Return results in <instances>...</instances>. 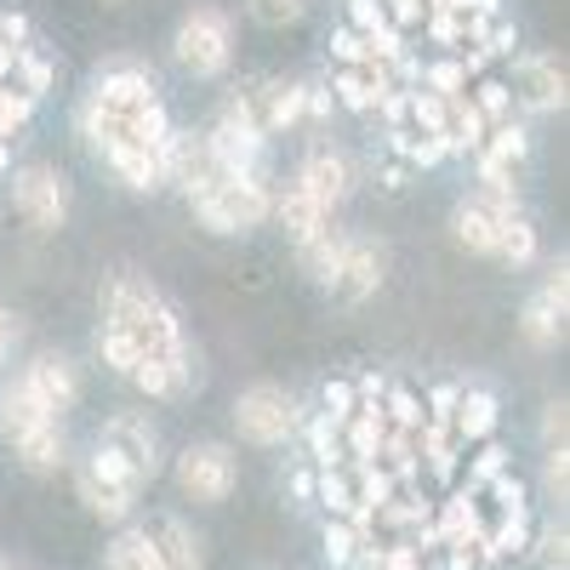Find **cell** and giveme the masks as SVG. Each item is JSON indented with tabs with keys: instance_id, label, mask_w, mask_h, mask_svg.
<instances>
[{
	"instance_id": "obj_1",
	"label": "cell",
	"mask_w": 570,
	"mask_h": 570,
	"mask_svg": "<svg viewBox=\"0 0 570 570\" xmlns=\"http://www.w3.org/2000/svg\"><path fill=\"white\" fill-rule=\"evenodd\" d=\"M98 354L109 371L131 376L142 365H166V360H183L195 354L183 343V325H177V308L155 292L142 274H115L104 285V331H98Z\"/></svg>"
},
{
	"instance_id": "obj_2",
	"label": "cell",
	"mask_w": 570,
	"mask_h": 570,
	"mask_svg": "<svg viewBox=\"0 0 570 570\" xmlns=\"http://www.w3.org/2000/svg\"><path fill=\"white\" fill-rule=\"evenodd\" d=\"M80 131L98 142L104 160L120 155V149H142V142H166L171 137V120L160 109L155 75L137 69V63L104 69L98 86H91L86 104H80Z\"/></svg>"
},
{
	"instance_id": "obj_3",
	"label": "cell",
	"mask_w": 570,
	"mask_h": 570,
	"mask_svg": "<svg viewBox=\"0 0 570 570\" xmlns=\"http://www.w3.org/2000/svg\"><path fill=\"white\" fill-rule=\"evenodd\" d=\"M200 212V223L212 228V234H240V228H257V223H268V206H274V195H268V177L257 171V177H234V171H217L195 200H188Z\"/></svg>"
},
{
	"instance_id": "obj_4",
	"label": "cell",
	"mask_w": 570,
	"mask_h": 570,
	"mask_svg": "<svg viewBox=\"0 0 570 570\" xmlns=\"http://www.w3.org/2000/svg\"><path fill=\"white\" fill-rule=\"evenodd\" d=\"M171 46H177V63L195 75V80H217L228 69V58H234V23L217 7H195V12L177 23V40Z\"/></svg>"
},
{
	"instance_id": "obj_5",
	"label": "cell",
	"mask_w": 570,
	"mask_h": 570,
	"mask_svg": "<svg viewBox=\"0 0 570 570\" xmlns=\"http://www.w3.org/2000/svg\"><path fill=\"white\" fill-rule=\"evenodd\" d=\"M75 491H80V502L98 513V519H131V508H137V497H142V485H137V473L131 468H120L104 445H91V456L75 468Z\"/></svg>"
},
{
	"instance_id": "obj_6",
	"label": "cell",
	"mask_w": 570,
	"mask_h": 570,
	"mask_svg": "<svg viewBox=\"0 0 570 570\" xmlns=\"http://www.w3.org/2000/svg\"><path fill=\"white\" fill-rule=\"evenodd\" d=\"M234 428H240V440L274 451V445H285L303 428V411L279 383H252L240 400H234Z\"/></svg>"
},
{
	"instance_id": "obj_7",
	"label": "cell",
	"mask_w": 570,
	"mask_h": 570,
	"mask_svg": "<svg viewBox=\"0 0 570 570\" xmlns=\"http://www.w3.org/2000/svg\"><path fill=\"white\" fill-rule=\"evenodd\" d=\"M177 491L188 497V502H223L228 491H234V480H240V462H234V451L228 445H217V440H200V445H188V451H177Z\"/></svg>"
},
{
	"instance_id": "obj_8",
	"label": "cell",
	"mask_w": 570,
	"mask_h": 570,
	"mask_svg": "<svg viewBox=\"0 0 570 570\" xmlns=\"http://www.w3.org/2000/svg\"><path fill=\"white\" fill-rule=\"evenodd\" d=\"M206 149H212V160H217V171H234V177H257L263 171V149H268V137L252 126V115L240 109V104H223V115H217V126L206 131Z\"/></svg>"
},
{
	"instance_id": "obj_9",
	"label": "cell",
	"mask_w": 570,
	"mask_h": 570,
	"mask_svg": "<svg viewBox=\"0 0 570 570\" xmlns=\"http://www.w3.org/2000/svg\"><path fill=\"white\" fill-rule=\"evenodd\" d=\"M12 206L29 228H63L69 217V183L58 166H23L12 171Z\"/></svg>"
},
{
	"instance_id": "obj_10",
	"label": "cell",
	"mask_w": 570,
	"mask_h": 570,
	"mask_svg": "<svg viewBox=\"0 0 570 570\" xmlns=\"http://www.w3.org/2000/svg\"><path fill=\"white\" fill-rule=\"evenodd\" d=\"M98 445L120 462V468H131L137 473V485H149L155 473H160V434L149 428V416H109L104 422V434H98Z\"/></svg>"
},
{
	"instance_id": "obj_11",
	"label": "cell",
	"mask_w": 570,
	"mask_h": 570,
	"mask_svg": "<svg viewBox=\"0 0 570 570\" xmlns=\"http://www.w3.org/2000/svg\"><path fill=\"white\" fill-rule=\"evenodd\" d=\"M18 383L35 394V405L52 416V422H63V416L75 411V400H80V371H75L69 354H35V360L23 365Z\"/></svg>"
},
{
	"instance_id": "obj_12",
	"label": "cell",
	"mask_w": 570,
	"mask_h": 570,
	"mask_svg": "<svg viewBox=\"0 0 570 570\" xmlns=\"http://www.w3.org/2000/svg\"><path fill=\"white\" fill-rule=\"evenodd\" d=\"M564 314H570V274H564V263H553L542 292L519 308V331H525L531 348H559L564 343Z\"/></svg>"
},
{
	"instance_id": "obj_13",
	"label": "cell",
	"mask_w": 570,
	"mask_h": 570,
	"mask_svg": "<svg viewBox=\"0 0 570 570\" xmlns=\"http://www.w3.org/2000/svg\"><path fill=\"white\" fill-rule=\"evenodd\" d=\"M513 104H525V109H537V115H553V109H564V63L559 58H548V52H525L513 63Z\"/></svg>"
},
{
	"instance_id": "obj_14",
	"label": "cell",
	"mask_w": 570,
	"mask_h": 570,
	"mask_svg": "<svg viewBox=\"0 0 570 570\" xmlns=\"http://www.w3.org/2000/svg\"><path fill=\"white\" fill-rule=\"evenodd\" d=\"M508 212H519V200H513V195H480V200H462V206L451 212L456 246L491 257V252H497V228H502V217H508Z\"/></svg>"
},
{
	"instance_id": "obj_15",
	"label": "cell",
	"mask_w": 570,
	"mask_h": 570,
	"mask_svg": "<svg viewBox=\"0 0 570 570\" xmlns=\"http://www.w3.org/2000/svg\"><path fill=\"white\" fill-rule=\"evenodd\" d=\"M297 183L308 188V195L320 200V212L331 217V212H337V206L348 200V188H354V166H348V155H343V149L320 142V149H308V160H303Z\"/></svg>"
},
{
	"instance_id": "obj_16",
	"label": "cell",
	"mask_w": 570,
	"mask_h": 570,
	"mask_svg": "<svg viewBox=\"0 0 570 570\" xmlns=\"http://www.w3.org/2000/svg\"><path fill=\"white\" fill-rule=\"evenodd\" d=\"M383 274H389L383 240H365V234H354V240L343 246V268H337V285H331V292L348 297V303H360V297H371L376 285H383Z\"/></svg>"
},
{
	"instance_id": "obj_17",
	"label": "cell",
	"mask_w": 570,
	"mask_h": 570,
	"mask_svg": "<svg viewBox=\"0 0 570 570\" xmlns=\"http://www.w3.org/2000/svg\"><path fill=\"white\" fill-rule=\"evenodd\" d=\"M142 537H149L160 570H200V564H206V542L188 531L183 519H171V513L149 519V525H142Z\"/></svg>"
},
{
	"instance_id": "obj_18",
	"label": "cell",
	"mask_w": 570,
	"mask_h": 570,
	"mask_svg": "<svg viewBox=\"0 0 570 570\" xmlns=\"http://www.w3.org/2000/svg\"><path fill=\"white\" fill-rule=\"evenodd\" d=\"M268 217H274V223L285 228V240H292V246H308V240H314V234H320V228L331 223V217L320 212V200L308 195V188H303L297 177H292V183H285V188H279V195H274V206H268Z\"/></svg>"
},
{
	"instance_id": "obj_19",
	"label": "cell",
	"mask_w": 570,
	"mask_h": 570,
	"mask_svg": "<svg viewBox=\"0 0 570 570\" xmlns=\"http://www.w3.org/2000/svg\"><path fill=\"white\" fill-rule=\"evenodd\" d=\"M331 91H337V104L354 109V115H371V109H383L389 91H411L389 75V63H376V69H337V80H331Z\"/></svg>"
},
{
	"instance_id": "obj_20",
	"label": "cell",
	"mask_w": 570,
	"mask_h": 570,
	"mask_svg": "<svg viewBox=\"0 0 570 570\" xmlns=\"http://www.w3.org/2000/svg\"><path fill=\"white\" fill-rule=\"evenodd\" d=\"M445 428H451L456 445H485V440L497 434V400H491L485 389H462Z\"/></svg>"
},
{
	"instance_id": "obj_21",
	"label": "cell",
	"mask_w": 570,
	"mask_h": 570,
	"mask_svg": "<svg viewBox=\"0 0 570 570\" xmlns=\"http://www.w3.org/2000/svg\"><path fill=\"white\" fill-rule=\"evenodd\" d=\"M46 422H52V416H46V411L35 405V394L12 376V383L0 389V434H7V440L18 445L23 434H35V428H46Z\"/></svg>"
},
{
	"instance_id": "obj_22",
	"label": "cell",
	"mask_w": 570,
	"mask_h": 570,
	"mask_svg": "<svg viewBox=\"0 0 570 570\" xmlns=\"http://www.w3.org/2000/svg\"><path fill=\"white\" fill-rule=\"evenodd\" d=\"M343 246H348V234H337V228H320L308 246H297V257H303V274L314 279V285H337V268H343Z\"/></svg>"
},
{
	"instance_id": "obj_23",
	"label": "cell",
	"mask_w": 570,
	"mask_h": 570,
	"mask_svg": "<svg viewBox=\"0 0 570 570\" xmlns=\"http://www.w3.org/2000/svg\"><path fill=\"white\" fill-rule=\"evenodd\" d=\"M12 451H18V462H23L29 473H58V468L69 462V456H63V451H69V445H63V422L35 428V434H23Z\"/></svg>"
},
{
	"instance_id": "obj_24",
	"label": "cell",
	"mask_w": 570,
	"mask_h": 570,
	"mask_svg": "<svg viewBox=\"0 0 570 570\" xmlns=\"http://www.w3.org/2000/svg\"><path fill=\"white\" fill-rule=\"evenodd\" d=\"M491 257L508 263V268L537 263V228H531L525 212H508V217H502V228H497V252H491Z\"/></svg>"
},
{
	"instance_id": "obj_25",
	"label": "cell",
	"mask_w": 570,
	"mask_h": 570,
	"mask_svg": "<svg viewBox=\"0 0 570 570\" xmlns=\"http://www.w3.org/2000/svg\"><path fill=\"white\" fill-rule=\"evenodd\" d=\"M104 570H160V559H155L149 537H142V525H126V531L109 542V553H104Z\"/></svg>"
},
{
	"instance_id": "obj_26",
	"label": "cell",
	"mask_w": 570,
	"mask_h": 570,
	"mask_svg": "<svg viewBox=\"0 0 570 570\" xmlns=\"http://www.w3.org/2000/svg\"><path fill=\"white\" fill-rule=\"evenodd\" d=\"M360 553H365V542H360L354 519H325V559H331V570H348Z\"/></svg>"
},
{
	"instance_id": "obj_27",
	"label": "cell",
	"mask_w": 570,
	"mask_h": 570,
	"mask_svg": "<svg viewBox=\"0 0 570 570\" xmlns=\"http://www.w3.org/2000/svg\"><path fill=\"white\" fill-rule=\"evenodd\" d=\"M468 104L480 109L485 131H491V126H502V120H513V91H508V80H480V86L468 91Z\"/></svg>"
},
{
	"instance_id": "obj_28",
	"label": "cell",
	"mask_w": 570,
	"mask_h": 570,
	"mask_svg": "<svg viewBox=\"0 0 570 570\" xmlns=\"http://www.w3.org/2000/svg\"><path fill=\"white\" fill-rule=\"evenodd\" d=\"M394 155L411 160V166H440V160H445V142H440V137H422V131H411V126H394Z\"/></svg>"
},
{
	"instance_id": "obj_29",
	"label": "cell",
	"mask_w": 570,
	"mask_h": 570,
	"mask_svg": "<svg viewBox=\"0 0 570 570\" xmlns=\"http://www.w3.org/2000/svg\"><path fill=\"white\" fill-rule=\"evenodd\" d=\"M468 69H462V58H445V63H428L422 69V91H434V98H462L468 91Z\"/></svg>"
},
{
	"instance_id": "obj_30",
	"label": "cell",
	"mask_w": 570,
	"mask_h": 570,
	"mask_svg": "<svg viewBox=\"0 0 570 570\" xmlns=\"http://www.w3.org/2000/svg\"><path fill=\"white\" fill-rule=\"evenodd\" d=\"M12 91H23L29 104H40L46 91H52V63L35 58V52H23V58H18V75H12Z\"/></svg>"
},
{
	"instance_id": "obj_31",
	"label": "cell",
	"mask_w": 570,
	"mask_h": 570,
	"mask_svg": "<svg viewBox=\"0 0 570 570\" xmlns=\"http://www.w3.org/2000/svg\"><path fill=\"white\" fill-rule=\"evenodd\" d=\"M331 58H337L343 69H376L371 40H365V35H354V29H337V35H331Z\"/></svg>"
},
{
	"instance_id": "obj_32",
	"label": "cell",
	"mask_w": 570,
	"mask_h": 570,
	"mask_svg": "<svg viewBox=\"0 0 570 570\" xmlns=\"http://www.w3.org/2000/svg\"><path fill=\"white\" fill-rule=\"evenodd\" d=\"M246 7H252V18L263 29H292V23H303L308 0H246Z\"/></svg>"
},
{
	"instance_id": "obj_33",
	"label": "cell",
	"mask_w": 570,
	"mask_h": 570,
	"mask_svg": "<svg viewBox=\"0 0 570 570\" xmlns=\"http://www.w3.org/2000/svg\"><path fill=\"white\" fill-rule=\"evenodd\" d=\"M29 115H35V104L23 98V91L0 86V142H12V131H23V126H29Z\"/></svg>"
},
{
	"instance_id": "obj_34",
	"label": "cell",
	"mask_w": 570,
	"mask_h": 570,
	"mask_svg": "<svg viewBox=\"0 0 570 570\" xmlns=\"http://www.w3.org/2000/svg\"><path fill=\"white\" fill-rule=\"evenodd\" d=\"M502 473H508V451H502L497 440H485V445H480V456H473L468 485H491V480H502Z\"/></svg>"
},
{
	"instance_id": "obj_35",
	"label": "cell",
	"mask_w": 570,
	"mask_h": 570,
	"mask_svg": "<svg viewBox=\"0 0 570 570\" xmlns=\"http://www.w3.org/2000/svg\"><path fill=\"white\" fill-rule=\"evenodd\" d=\"M320 400H325V411H320V416H331V422H348V416H354V405H360V400H354V383H325V394H320Z\"/></svg>"
},
{
	"instance_id": "obj_36",
	"label": "cell",
	"mask_w": 570,
	"mask_h": 570,
	"mask_svg": "<svg viewBox=\"0 0 570 570\" xmlns=\"http://www.w3.org/2000/svg\"><path fill=\"white\" fill-rule=\"evenodd\" d=\"M542 480H548V491L564 502V485H570V451H548V462H542Z\"/></svg>"
},
{
	"instance_id": "obj_37",
	"label": "cell",
	"mask_w": 570,
	"mask_h": 570,
	"mask_svg": "<svg viewBox=\"0 0 570 570\" xmlns=\"http://www.w3.org/2000/svg\"><path fill=\"white\" fill-rule=\"evenodd\" d=\"M564 548H570L564 525H548V531H542V559H548V570H564Z\"/></svg>"
},
{
	"instance_id": "obj_38",
	"label": "cell",
	"mask_w": 570,
	"mask_h": 570,
	"mask_svg": "<svg viewBox=\"0 0 570 570\" xmlns=\"http://www.w3.org/2000/svg\"><path fill=\"white\" fill-rule=\"evenodd\" d=\"M422 7H428V0H383V12H389L394 29H411V23L422 18Z\"/></svg>"
},
{
	"instance_id": "obj_39",
	"label": "cell",
	"mask_w": 570,
	"mask_h": 570,
	"mask_svg": "<svg viewBox=\"0 0 570 570\" xmlns=\"http://www.w3.org/2000/svg\"><path fill=\"white\" fill-rule=\"evenodd\" d=\"M542 440H548V451H564V405H548V416H542Z\"/></svg>"
},
{
	"instance_id": "obj_40",
	"label": "cell",
	"mask_w": 570,
	"mask_h": 570,
	"mask_svg": "<svg viewBox=\"0 0 570 570\" xmlns=\"http://www.w3.org/2000/svg\"><path fill=\"white\" fill-rule=\"evenodd\" d=\"M18 348V320L7 314V308H0V365H7V354Z\"/></svg>"
},
{
	"instance_id": "obj_41",
	"label": "cell",
	"mask_w": 570,
	"mask_h": 570,
	"mask_svg": "<svg viewBox=\"0 0 570 570\" xmlns=\"http://www.w3.org/2000/svg\"><path fill=\"white\" fill-rule=\"evenodd\" d=\"M292 491H297V497H314V473H308V468L292 473Z\"/></svg>"
},
{
	"instance_id": "obj_42",
	"label": "cell",
	"mask_w": 570,
	"mask_h": 570,
	"mask_svg": "<svg viewBox=\"0 0 570 570\" xmlns=\"http://www.w3.org/2000/svg\"><path fill=\"white\" fill-rule=\"evenodd\" d=\"M12 166V142H0V171H7Z\"/></svg>"
}]
</instances>
